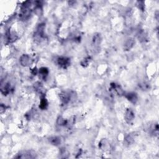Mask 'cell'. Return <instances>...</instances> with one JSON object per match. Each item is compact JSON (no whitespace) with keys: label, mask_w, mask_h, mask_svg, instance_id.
<instances>
[{"label":"cell","mask_w":159,"mask_h":159,"mask_svg":"<svg viewBox=\"0 0 159 159\" xmlns=\"http://www.w3.org/2000/svg\"><path fill=\"white\" fill-rule=\"evenodd\" d=\"M59 97L62 103L67 105L71 101L75 100L77 98V94L73 91H64L60 93Z\"/></svg>","instance_id":"obj_1"},{"label":"cell","mask_w":159,"mask_h":159,"mask_svg":"<svg viewBox=\"0 0 159 159\" xmlns=\"http://www.w3.org/2000/svg\"><path fill=\"white\" fill-rule=\"evenodd\" d=\"M30 1H26L24 2L23 5L21 7V12L20 14V18L23 21L27 20L30 17L31 15V10H30Z\"/></svg>","instance_id":"obj_2"},{"label":"cell","mask_w":159,"mask_h":159,"mask_svg":"<svg viewBox=\"0 0 159 159\" xmlns=\"http://www.w3.org/2000/svg\"><path fill=\"white\" fill-rule=\"evenodd\" d=\"M37 157V154L34 150H25L19 152L15 156L16 158H35Z\"/></svg>","instance_id":"obj_3"},{"label":"cell","mask_w":159,"mask_h":159,"mask_svg":"<svg viewBox=\"0 0 159 159\" xmlns=\"http://www.w3.org/2000/svg\"><path fill=\"white\" fill-rule=\"evenodd\" d=\"M57 64L60 67L66 69L70 65V59L66 57H60L57 59Z\"/></svg>","instance_id":"obj_4"},{"label":"cell","mask_w":159,"mask_h":159,"mask_svg":"<svg viewBox=\"0 0 159 159\" xmlns=\"http://www.w3.org/2000/svg\"><path fill=\"white\" fill-rule=\"evenodd\" d=\"M20 62L22 66L27 67L32 65V63L33 62V60L31 59V57L29 55L23 54L20 57Z\"/></svg>","instance_id":"obj_5"},{"label":"cell","mask_w":159,"mask_h":159,"mask_svg":"<svg viewBox=\"0 0 159 159\" xmlns=\"http://www.w3.org/2000/svg\"><path fill=\"white\" fill-rule=\"evenodd\" d=\"M46 28V25L45 24H41L39 25L36 33L34 34L35 36V39L36 40H41L42 39L45 37V35H44V30H45Z\"/></svg>","instance_id":"obj_6"},{"label":"cell","mask_w":159,"mask_h":159,"mask_svg":"<svg viewBox=\"0 0 159 159\" xmlns=\"http://www.w3.org/2000/svg\"><path fill=\"white\" fill-rule=\"evenodd\" d=\"M11 85L9 82H5L4 81H1V86H0V90H1V92L3 95H8L11 90Z\"/></svg>","instance_id":"obj_7"},{"label":"cell","mask_w":159,"mask_h":159,"mask_svg":"<svg viewBox=\"0 0 159 159\" xmlns=\"http://www.w3.org/2000/svg\"><path fill=\"white\" fill-rule=\"evenodd\" d=\"M124 118L125 121L127 123H131L132 121H133V120L135 118V113L133 111V110L131 108H128L127 109L126 112H125V115H124Z\"/></svg>","instance_id":"obj_8"},{"label":"cell","mask_w":159,"mask_h":159,"mask_svg":"<svg viewBox=\"0 0 159 159\" xmlns=\"http://www.w3.org/2000/svg\"><path fill=\"white\" fill-rule=\"evenodd\" d=\"M124 96L132 104H136L138 101L137 94L134 92H128L124 93Z\"/></svg>","instance_id":"obj_9"},{"label":"cell","mask_w":159,"mask_h":159,"mask_svg":"<svg viewBox=\"0 0 159 159\" xmlns=\"http://www.w3.org/2000/svg\"><path fill=\"white\" fill-rule=\"evenodd\" d=\"M99 148L103 151H108L110 150L111 145L110 143L106 139H101L99 143Z\"/></svg>","instance_id":"obj_10"},{"label":"cell","mask_w":159,"mask_h":159,"mask_svg":"<svg viewBox=\"0 0 159 159\" xmlns=\"http://www.w3.org/2000/svg\"><path fill=\"white\" fill-rule=\"evenodd\" d=\"M110 90L116 93L118 95H120V96L124 94V91L122 89L121 86L119 85L114 83H111Z\"/></svg>","instance_id":"obj_11"},{"label":"cell","mask_w":159,"mask_h":159,"mask_svg":"<svg viewBox=\"0 0 159 159\" xmlns=\"http://www.w3.org/2000/svg\"><path fill=\"white\" fill-rule=\"evenodd\" d=\"M135 135L133 134H129L127 135L124 140V144L126 146H130L134 143Z\"/></svg>","instance_id":"obj_12"},{"label":"cell","mask_w":159,"mask_h":159,"mask_svg":"<svg viewBox=\"0 0 159 159\" xmlns=\"http://www.w3.org/2000/svg\"><path fill=\"white\" fill-rule=\"evenodd\" d=\"M135 44V40L133 38H129V39H127L124 44L123 49L125 51H128L131 50Z\"/></svg>","instance_id":"obj_13"},{"label":"cell","mask_w":159,"mask_h":159,"mask_svg":"<svg viewBox=\"0 0 159 159\" xmlns=\"http://www.w3.org/2000/svg\"><path fill=\"white\" fill-rule=\"evenodd\" d=\"M17 37V35L15 31L9 30L8 33H6V40L8 41V42H13L16 41Z\"/></svg>","instance_id":"obj_14"},{"label":"cell","mask_w":159,"mask_h":159,"mask_svg":"<svg viewBox=\"0 0 159 159\" xmlns=\"http://www.w3.org/2000/svg\"><path fill=\"white\" fill-rule=\"evenodd\" d=\"M49 142L54 146H59L62 142V138L59 136H52L48 139Z\"/></svg>","instance_id":"obj_15"},{"label":"cell","mask_w":159,"mask_h":159,"mask_svg":"<svg viewBox=\"0 0 159 159\" xmlns=\"http://www.w3.org/2000/svg\"><path fill=\"white\" fill-rule=\"evenodd\" d=\"M101 39H101V36L100 34L96 33L95 34H94L93 37V45L95 47L98 46L101 44Z\"/></svg>","instance_id":"obj_16"},{"label":"cell","mask_w":159,"mask_h":159,"mask_svg":"<svg viewBox=\"0 0 159 159\" xmlns=\"http://www.w3.org/2000/svg\"><path fill=\"white\" fill-rule=\"evenodd\" d=\"M137 38H138L139 41H140L141 42H145L146 40H147V34H146V33L144 30H140L139 32L138 35H137Z\"/></svg>","instance_id":"obj_17"},{"label":"cell","mask_w":159,"mask_h":159,"mask_svg":"<svg viewBox=\"0 0 159 159\" xmlns=\"http://www.w3.org/2000/svg\"><path fill=\"white\" fill-rule=\"evenodd\" d=\"M49 69L46 67H41L39 70V73L41 75V77L45 79L49 75Z\"/></svg>","instance_id":"obj_18"},{"label":"cell","mask_w":159,"mask_h":159,"mask_svg":"<svg viewBox=\"0 0 159 159\" xmlns=\"http://www.w3.org/2000/svg\"><path fill=\"white\" fill-rule=\"evenodd\" d=\"M47 107H48V101L47 99L44 97L41 99L39 108H41L42 110H46Z\"/></svg>","instance_id":"obj_19"},{"label":"cell","mask_w":159,"mask_h":159,"mask_svg":"<svg viewBox=\"0 0 159 159\" xmlns=\"http://www.w3.org/2000/svg\"><path fill=\"white\" fill-rule=\"evenodd\" d=\"M68 121L65 119L62 116H59V118H57V124L60 126H67Z\"/></svg>","instance_id":"obj_20"},{"label":"cell","mask_w":159,"mask_h":159,"mask_svg":"<svg viewBox=\"0 0 159 159\" xmlns=\"http://www.w3.org/2000/svg\"><path fill=\"white\" fill-rule=\"evenodd\" d=\"M91 62V58L90 57H88L85 58L83 60H82L81 62V65L83 67H86L88 66L89 63Z\"/></svg>","instance_id":"obj_21"},{"label":"cell","mask_w":159,"mask_h":159,"mask_svg":"<svg viewBox=\"0 0 159 159\" xmlns=\"http://www.w3.org/2000/svg\"><path fill=\"white\" fill-rule=\"evenodd\" d=\"M137 7L142 11L145 10V2L144 1H138L136 3Z\"/></svg>","instance_id":"obj_22"},{"label":"cell","mask_w":159,"mask_h":159,"mask_svg":"<svg viewBox=\"0 0 159 159\" xmlns=\"http://www.w3.org/2000/svg\"><path fill=\"white\" fill-rule=\"evenodd\" d=\"M140 86L143 90H148L150 89V85L147 83H142V84H140Z\"/></svg>","instance_id":"obj_23"},{"label":"cell","mask_w":159,"mask_h":159,"mask_svg":"<svg viewBox=\"0 0 159 159\" xmlns=\"http://www.w3.org/2000/svg\"><path fill=\"white\" fill-rule=\"evenodd\" d=\"M6 108V107L5 105H4L3 104L1 105V107H0V111H1V113H3V112L5 111Z\"/></svg>","instance_id":"obj_24"},{"label":"cell","mask_w":159,"mask_h":159,"mask_svg":"<svg viewBox=\"0 0 159 159\" xmlns=\"http://www.w3.org/2000/svg\"><path fill=\"white\" fill-rule=\"evenodd\" d=\"M31 72H32V73H33V75H36L38 73H39V70H38L36 68H34L33 70H32Z\"/></svg>","instance_id":"obj_25"}]
</instances>
